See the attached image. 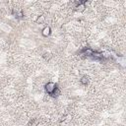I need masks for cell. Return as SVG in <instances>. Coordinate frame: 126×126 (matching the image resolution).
Returning a JSON list of instances; mask_svg holds the SVG:
<instances>
[{"mask_svg":"<svg viewBox=\"0 0 126 126\" xmlns=\"http://www.w3.org/2000/svg\"><path fill=\"white\" fill-rule=\"evenodd\" d=\"M57 88V85L53 82H48L47 84H45L44 86V89H45V92L48 94H51L52 93L54 92V90Z\"/></svg>","mask_w":126,"mask_h":126,"instance_id":"6da1fadb","label":"cell"},{"mask_svg":"<svg viewBox=\"0 0 126 126\" xmlns=\"http://www.w3.org/2000/svg\"><path fill=\"white\" fill-rule=\"evenodd\" d=\"M78 11H84L86 8V2L85 1H80V2H77V6H76Z\"/></svg>","mask_w":126,"mask_h":126,"instance_id":"277c9868","label":"cell"},{"mask_svg":"<svg viewBox=\"0 0 126 126\" xmlns=\"http://www.w3.org/2000/svg\"><path fill=\"white\" fill-rule=\"evenodd\" d=\"M59 94H60V90H59V89H58V87H57V88L54 90V92L50 94V96H51L52 98H57V97L59 96Z\"/></svg>","mask_w":126,"mask_h":126,"instance_id":"8992f818","label":"cell"},{"mask_svg":"<svg viewBox=\"0 0 126 126\" xmlns=\"http://www.w3.org/2000/svg\"><path fill=\"white\" fill-rule=\"evenodd\" d=\"M41 34H43V36L44 37H48L50 34H51V29H50V27H45V28H44V30H43V32H41Z\"/></svg>","mask_w":126,"mask_h":126,"instance_id":"5b68a950","label":"cell"},{"mask_svg":"<svg viewBox=\"0 0 126 126\" xmlns=\"http://www.w3.org/2000/svg\"><path fill=\"white\" fill-rule=\"evenodd\" d=\"M14 15H15V17L18 18V19L23 18V13H22V12H16V13H14Z\"/></svg>","mask_w":126,"mask_h":126,"instance_id":"ba28073f","label":"cell"},{"mask_svg":"<svg viewBox=\"0 0 126 126\" xmlns=\"http://www.w3.org/2000/svg\"><path fill=\"white\" fill-rule=\"evenodd\" d=\"M44 16H39L38 19V23L41 24V23H44Z\"/></svg>","mask_w":126,"mask_h":126,"instance_id":"9c48e42d","label":"cell"},{"mask_svg":"<svg viewBox=\"0 0 126 126\" xmlns=\"http://www.w3.org/2000/svg\"><path fill=\"white\" fill-rule=\"evenodd\" d=\"M80 81H81V84H82V85H85V86H86L87 84L89 83V78H88L87 76H84V77L81 78Z\"/></svg>","mask_w":126,"mask_h":126,"instance_id":"52a82bcc","label":"cell"},{"mask_svg":"<svg viewBox=\"0 0 126 126\" xmlns=\"http://www.w3.org/2000/svg\"><path fill=\"white\" fill-rule=\"evenodd\" d=\"M93 51H94L93 49H91V48H89V47H85V48H83V49L80 51V54L83 55V56H90V57H91Z\"/></svg>","mask_w":126,"mask_h":126,"instance_id":"7a4b0ae2","label":"cell"},{"mask_svg":"<svg viewBox=\"0 0 126 126\" xmlns=\"http://www.w3.org/2000/svg\"><path fill=\"white\" fill-rule=\"evenodd\" d=\"M91 57L94 60H101V59H103V54L101 53V52H98V51H93V53L91 55Z\"/></svg>","mask_w":126,"mask_h":126,"instance_id":"3957f363","label":"cell"}]
</instances>
